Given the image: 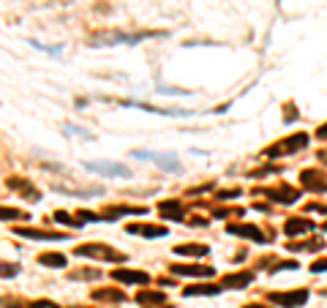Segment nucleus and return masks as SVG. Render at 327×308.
Segmentation results:
<instances>
[{"label": "nucleus", "instance_id": "1", "mask_svg": "<svg viewBox=\"0 0 327 308\" xmlns=\"http://www.w3.org/2000/svg\"><path fill=\"white\" fill-rule=\"evenodd\" d=\"M90 172H98V175H112V178H128L131 172H128V166L123 164H106V161H90V164H85Z\"/></svg>", "mask_w": 327, "mask_h": 308}, {"label": "nucleus", "instance_id": "2", "mask_svg": "<svg viewBox=\"0 0 327 308\" xmlns=\"http://www.w3.org/2000/svg\"><path fill=\"white\" fill-rule=\"evenodd\" d=\"M137 158H145V161H155L158 166H164V169L174 172V169H180V161L177 158H167V156H161V153H147V150H137L134 153Z\"/></svg>", "mask_w": 327, "mask_h": 308}, {"label": "nucleus", "instance_id": "3", "mask_svg": "<svg viewBox=\"0 0 327 308\" xmlns=\"http://www.w3.org/2000/svg\"><path fill=\"white\" fill-rule=\"evenodd\" d=\"M308 300V292H284V294H273V303H278L284 308H294L303 306Z\"/></svg>", "mask_w": 327, "mask_h": 308}, {"label": "nucleus", "instance_id": "4", "mask_svg": "<svg viewBox=\"0 0 327 308\" xmlns=\"http://www.w3.org/2000/svg\"><path fill=\"white\" fill-rule=\"evenodd\" d=\"M115 278H118V281H125V284H145L147 275H145V273H120V270H118V273H115Z\"/></svg>", "mask_w": 327, "mask_h": 308}, {"label": "nucleus", "instance_id": "5", "mask_svg": "<svg viewBox=\"0 0 327 308\" xmlns=\"http://www.w3.org/2000/svg\"><path fill=\"white\" fill-rule=\"evenodd\" d=\"M251 275L243 273V275H232V278H226V287H235V289H243V284H248Z\"/></svg>", "mask_w": 327, "mask_h": 308}, {"label": "nucleus", "instance_id": "6", "mask_svg": "<svg viewBox=\"0 0 327 308\" xmlns=\"http://www.w3.org/2000/svg\"><path fill=\"white\" fill-rule=\"evenodd\" d=\"M218 287H196V289H186V294H216Z\"/></svg>", "mask_w": 327, "mask_h": 308}, {"label": "nucleus", "instance_id": "7", "mask_svg": "<svg viewBox=\"0 0 327 308\" xmlns=\"http://www.w3.org/2000/svg\"><path fill=\"white\" fill-rule=\"evenodd\" d=\"M41 262H49V267H63V256H41Z\"/></svg>", "mask_w": 327, "mask_h": 308}, {"label": "nucleus", "instance_id": "8", "mask_svg": "<svg viewBox=\"0 0 327 308\" xmlns=\"http://www.w3.org/2000/svg\"><path fill=\"white\" fill-rule=\"evenodd\" d=\"M164 294H139V303H161Z\"/></svg>", "mask_w": 327, "mask_h": 308}, {"label": "nucleus", "instance_id": "9", "mask_svg": "<svg viewBox=\"0 0 327 308\" xmlns=\"http://www.w3.org/2000/svg\"><path fill=\"white\" fill-rule=\"evenodd\" d=\"M14 216H19L17 210H0V218H14Z\"/></svg>", "mask_w": 327, "mask_h": 308}, {"label": "nucleus", "instance_id": "10", "mask_svg": "<svg viewBox=\"0 0 327 308\" xmlns=\"http://www.w3.org/2000/svg\"><path fill=\"white\" fill-rule=\"evenodd\" d=\"M322 270H327V259L319 262V265H313V273H322Z\"/></svg>", "mask_w": 327, "mask_h": 308}, {"label": "nucleus", "instance_id": "11", "mask_svg": "<svg viewBox=\"0 0 327 308\" xmlns=\"http://www.w3.org/2000/svg\"><path fill=\"white\" fill-rule=\"evenodd\" d=\"M248 308H259V306H248Z\"/></svg>", "mask_w": 327, "mask_h": 308}]
</instances>
